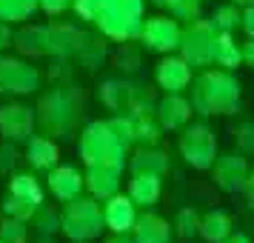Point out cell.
Instances as JSON below:
<instances>
[{"label": "cell", "instance_id": "6da1fadb", "mask_svg": "<svg viewBox=\"0 0 254 243\" xmlns=\"http://www.w3.org/2000/svg\"><path fill=\"white\" fill-rule=\"evenodd\" d=\"M243 97L240 81L229 69H203L191 81V109L203 117L237 115Z\"/></svg>", "mask_w": 254, "mask_h": 243}, {"label": "cell", "instance_id": "7a4b0ae2", "mask_svg": "<svg viewBox=\"0 0 254 243\" xmlns=\"http://www.w3.org/2000/svg\"><path fill=\"white\" fill-rule=\"evenodd\" d=\"M77 152H80V161L86 166H126L128 149L117 140L115 129L109 126V120H92L86 123L77 140Z\"/></svg>", "mask_w": 254, "mask_h": 243}, {"label": "cell", "instance_id": "3957f363", "mask_svg": "<svg viewBox=\"0 0 254 243\" xmlns=\"http://www.w3.org/2000/svg\"><path fill=\"white\" fill-rule=\"evenodd\" d=\"M94 26L115 43H131L143 29V0H106Z\"/></svg>", "mask_w": 254, "mask_h": 243}, {"label": "cell", "instance_id": "277c9868", "mask_svg": "<svg viewBox=\"0 0 254 243\" xmlns=\"http://www.w3.org/2000/svg\"><path fill=\"white\" fill-rule=\"evenodd\" d=\"M103 206L92 195H77L66 200L60 212V232L69 241H97L103 235Z\"/></svg>", "mask_w": 254, "mask_h": 243}, {"label": "cell", "instance_id": "5b68a950", "mask_svg": "<svg viewBox=\"0 0 254 243\" xmlns=\"http://www.w3.org/2000/svg\"><path fill=\"white\" fill-rule=\"evenodd\" d=\"M177 149H180V158L186 161V166H191L197 172H206V169H211V163L217 158V135L203 120H197V123L189 120L180 129Z\"/></svg>", "mask_w": 254, "mask_h": 243}, {"label": "cell", "instance_id": "8992f818", "mask_svg": "<svg viewBox=\"0 0 254 243\" xmlns=\"http://www.w3.org/2000/svg\"><path fill=\"white\" fill-rule=\"evenodd\" d=\"M35 112H37L35 117L43 123V129L55 138H71V132L77 126V117H80V109L74 103V97L63 89H55L52 94H46Z\"/></svg>", "mask_w": 254, "mask_h": 243}, {"label": "cell", "instance_id": "52a82bcc", "mask_svg": "<svg viewBox=\"0 0 254 243\" xmlns=\"http://www.w3.org/2000/svg\"><path fill=\"white\" fill-rule=\"evenodd\" d=\"M214 37H217V29L211 20H203L197 17L191 23H186L183 37H180V58L191 66V69H206L211 66V55H214Z\"/></svg>", "mask_w": 254, "mask_h": 243}, {"label": "cell", "instance_id": "ba28073f", "mask_svg": "<svg viewBox=\"0 0 254 243\" xmlns=\"http://www.w3.org/2000/svg\"><path fill=\"white\" fill-rule=\"evenodd\" d=\"M43 86V75L32 60L0 55V94H35Z\"/></svg>", "mask_w": 254, "mask_h": 243}, {"label": "cell", "instance_id": "9c48e42d", "mask_svg": "<svg viewBox=\"0 0 254 243\" xmlns=\"http://www.w3.org/2000/svg\"><path fill=\"white\" fill-rule=\"evenodd\" d=\"M180 37H183V26L174 20L172 14H154L143 20L140 29V46L154 55H174L180 49Z\"/></svg>", "mask_w": 254, "mask_h": 243}, {"label": "cell", "instance_id": "30bf717a", "mask_svg": "<svg viewBox=\"0 0 254 243\" xmlns=\"http://www.w3.org/2000/svg\"><path fill=\"white\" fill-rule=\"evenodd\" d=\"M249 174H252V163L246 161L243 152H226L217 155L211 163V180L220 192L226 195H237L243 192V186L249 183Z\"/></svg>", "mask_w": 254, "mask_h": 243}, {"label": "cell", "instance_id": "8fae6325", "mask_svg": "<svg viewBox=\"0 0 254 243\" xmlns=\"http://www.w3.org/2000/svg\"><path fill=\"white\" fill-rule=\"evenodd\" d=\"M35 109L23 103H6L0 106V138L9 143H26L35 132Z\"/></svg>", "mask_w": 254, "mask_h": 243}, {"label": "cell", "instance_id": "7c38bea8", "mask_svg": "<svg viewBox=\"0 0 254 243\" xmlns=\"http://www.w3.org/2000/svg\"><path fill=\"white\" fill-rule=\"evenodd\" d=\"M154 83L166 94L186 92L191 86V66L180 55H160L157 66H154Z\"/></svg>", "mask_w": 254, "mask_h": 243}, {"label": "cell", "instance_id": "4fadbf2b", "mask_svg": "<svg viewBox=\"0 0 254 243\" xmlns=\"http://www.w3.org/2000/svg\"><path fill=\"white\" fill-rule=\"evenodd\" d=\"M46 186L60 203H66V200H71V197H77L86 192V177H83V172L77 166L58 163V166H52L46 172Z\"/></svg>", "mask_w": 254, "mask_h": 243}, {"label": "cell", "instance_id": "5bb4252c", "mask_svg": "<svg viewBox=\"0 0 254 243\" xmlns=\"http://www.w3.org/2000/svg\"><path fill=\"white\" fill-rule=\"evenodd\" d=\"M137 206L134 200L123 192L106 197L103 200V223L109 232H117V235H131L134 229V220H137Z\"/></svg>", "mask_w": 254, "mask_h": 243}, {"label": "cell", "instance_id": "9a60e30c", "mask_svg": "<svg viewBox=\"0 0 254 243\" xmlns=\"http://www.w3.org/2000/svg\"><path fill=\"white\" fill-rule=\"evenodd\" d=\"M191 100L183 97V92L174 94H163L160 100L154 103V117L163 126V132H180V129L191 120Z\"/></svg>", "mask_w": 254, "mask_h": 243}, {"label": "cell", "instance_id": "2e32d148", "mask_svg": "<svg viewBox=\"0 0 254 243\" xmlns=\"http://www.w3.org/2000/svg\"><path fill=\"white\" fill-rule=\"evenodd\" d=\"M12 46L17 49L20 58L37 60L49 55V26L40 23H20V29L14 32Z\"/></svg>", "mask_w": 254, "mask_h": 243}, {"label": "cell", "instance_id": "e0dca14e", "mask_svg": "<svg viewBox=\"0 0 254 243\" xmlns=\"http://www.w3.org/2000/svg\"><path fill=\"white\" fill-rule=\"evenodd\" d=\"M172 223L166 218H160L157 212L143 209V215H137L134 229H131V241L134 243H172Z\"/></svg>", "mask_w": 254, "mask_h": 243}, {"label": "cell", "instance_id": "ac0fdd59", "mask_svg": "<svg viewBox=\"0 0 254 243\" xmlns=\"http://www.w3.org/2000/svg\"><path fill=\"white\" fill-rule=\"evenodd\" d=\"M86 192L97 200H106L120 192V177H123V169L120 166H86Z\"/></svg>", "mask_w": 254, "mask_h": 243}, {"label": "cell", "instance_id": "d6986e66", "mask_svg": "<svg viewBox=\"0 0 254 243\" xmlns=\"http://www.w3.org/2000/svg\"><path fill=\"white\" fill-rule=\"evenodd\" d=\"M137 94H140V89L134 86V83H128V81H106V83H100L97 97H100V103H103L109 112L126 115L128 109L134 106Z\"/></svg>", "mask_w": 254, "mask_h": 243}, {"label": "cell", "instance_id": "ffe728a7", "mask_svg": "<svg viewBox=\"0 0 254 243\" xmlns=\"http://www.w3.org/2000/svg\"><path fill=\"white\" fill-rule=\"evenodd\" d=\"M83 32L77 26H69V23H52L49 26V55L55 58H74L77 49L83 43Z\"/></svg>", "mask_w": 254, "mask_h": 243}, {"label": "cell", "instance_id": "44dd1931", "mask_svg": "<svg viewBox=\"0 0 254 243\" xmlns=\"http://www.w3.org/2000/svg\"><path fill=\"white\" fill-rule=\"evenodd\" d=\"M26 163L37 172H49L52 166L60 163V149L58 143L46 135H32L26 140Z\"/></svg>", "mask_w": 254, "mask_h": 243}, {"label": "cell", "instance_id": "7402d4cb", "mask_svg": "<svg viewBox=\"0 0 254 243\" xmlns=\"http://www.w3.org/2000/svg\"><path fill=\"white\" fill-rule=\"evenodd\" d=\"M126 166L131 174H157V177H163L169 172V155L157 146H140L126 161Z\"/></svg>", "mask_w": 254, "mask_h": 243}, {"label": "cell", "instance_id": "603a6c76", "mask_svg": "<svg viewBox=\"0 0 254 243\" xmlns=\"http://www.w3.org/2000/svg\"><path fill=\"white\" fill-rule=\"evenodd\" d=\"M160 180L163 177H157V174H131L126 195L134 200V206L137 209L157 206V200H160V195H163V183Z\"/></svg>", "mask_w": 254, "mask_h": 243}, {"label": "cell", "instance_id": "cb8c5ba5", "mask_svg": "<svg viewBox=\"0 0 254 243\" xmlns=\"http://www.w3.org/2000/svg\"><path fill=\"white\" fill-rule=\"evenodd\" d=\"M234 232V220L226 209H211L206 215H200V229L197 235L206 243H223Z\"/></svg>", "mask_w": 254, "mask_h": 243}, {"label": "cell", "instance_id": "d4e9b609", "mask_svg": "<svg viewBox=\"0 0 254 243\" xmlns=\"http://www.w3.org/2000/svg\"><path fill=\"white\" fill-rule=\"evenodd\" d=\"M211 63L217 69H240L243 66V52H240V43L234 40L231 32H217L214 37V55H211Z\"/></svg>", "mask_w": 254, "mask_h": 243}, {"label": "cell", "instance_id": "484cf974", "mask_svg": "<svg viewBox=\"0 0 254 243\" xmlns=\"http://www.w3.org/2000/svg\"><path fill=\"white\" fill-rule=\"evenodd\" d=\"M131 115V126H134V143L137 146H157L163 138V126L157 123L154 115H140V112H126Z\"/></svg>", "mask_w": 254, "mask_h": 243}, {"label": "cell", "instance_id": "4316f807", "mask_svg": "<svg viewBox=\"0 0 254 243\" xmlns=\"http://www.w3.org/2000/svg\"><path fill=\"white\" fill-rule=\"evenodd\" d=\"M9 192L17 197H23V200H32V203H43L46 200V195H43V186H40V180H37L32 172H14L12 177H9Z\"/></svg>", "mask_w": 254, "mask_h": 243}, {"label": "cell", "instance_id": "83f0119b", "mask_svg": "<svg viewBox=\"0 0 254 243\" xmlns=\"http://www.w3.org/2000/svg\"><path fill=\"white\" fill-rule=\"evenodd\" d=\"M37 12V0H0V20L6 23H26Z\"/></svg>", "mask_w": 254, "mask_h": 243}, {"label": "cell", "instance_id": "f1b7e54d", "mask_svg": "<svg viewBox=\"0 0 254 243\" xmlns=\"http://www.w3.org/2000/svg\"><path fill=\"white\" fill-rule=\"evenodd\" d=\"M29 223H32V229H35L37 235H52V238H55L60 232V212L43 200V203L35 209V215H32Z\"/></svg>", "mask_w": 254, "mask_h": 243}, {"label": "cell", "instance_id": "f546056e", "mask_svg": "<svg viewBox=\"0 0 254 243\" xmlns=\"http://www.w3.org/2000/svg\"><path fill=\"white\" fill-rule=\"evenodd\" d=\"M172 229L177 238H183V241H191L197 238V229H200V212L194 206H186L177 212V218H174Z\"/></svg>", "mask_w": 254, "mask_h": 243}, {"label": "cell", "instance_id": "4dcf8cb0", "mask_svg": "<svg viewBox=\"0 0 254 243\" xmlns=\"http://www.w3.org/2000/svg\"><path fill=\"white\" fill-rule=\"evenodd\" d=\"M74 58L80 60L83 66H89V69H94V66H100L106 60V43L100 40V37H83L80 49H77V55Z\"/></svg>", "mask_w": 254, "mask_h": 243}, {"label": "cell", "instance_id": "1f68e13d", "mask_svg": "<svg viewBox=\"0 0 254 243\" xmlns=\"http://www.w3.org/2000/svg\"><path fill=\"white\" fill-rule=\"evenodd\" d=\"M163 6L180 23H191L203 14V0H163Z\"/></svg>", "mask_w": 254, "mask_h": 243}, {"label": "cell", "instance_id": "d6a6232c", "mask_svg": "<svg viewBox=\"0 0 254 243\" xmlns=\"http://www.w3.org/2000/svg\"><path fill=\"white\" fill-rule=\"evenodd\" d=\"M35 209H37V203H32V200H23V197L12 195V192H6V195H3V200H0V212H3L6 218L32 220Z\"/></svg>", "mask_w": 254, "mask_h": 243}, {"label": "cell", "instance_id": "836d02e7", "mask_svg": "<svg viewBox=\"0 0 254 243\" xmlns=\"http://www.w3.org/2000/svg\"><path fill=\"white\" fill-rule=\"evenodd\" d=\"M32 232H29V220L17 218H0V241L3 243H29Z\"/></svg>", "mask_w": 254, "mask_h": 243}, {"label": "cell", "instance_id": "e575fe53", "mask_svg": "<svg viewBox=\"0 0 254 243\" xmlns=\"http://www.w3.org/2000/svg\"><path fill=\"white\" fill-rule=\"evenodd\" d=\"M240 14H243L240 6H234V3H223V6L214 9V14H211L208 20L214 23L217 32H234V29L240 26Z\"/></svg>", "mask_w": 254, "mask_h": 243}, {"label": "cell", "instance_id": "d590c367", "mask_svg": "<svg viewBox=\"0 0 254 243\" xmlns=\"http://www.w3.org/2000/svg\"><path fill=\"white\" fill-rule=\"evenodd\" d=\"M109 126L115 129L117 140L123 143V146H134V126H131V115H115L109 117Z\"/></svg>", "mask_w": 254, "mask_h": 243}, {"label": "cell", "instance_id": "8d00e7d4", "mask_svg": "<svg viewBox=\"0 0 254 243\" xmlns=\"http://www.w3.org/2000/svg\"><path fill=\"white\" fill-rule=\"evenodd\" d=\"M106 0H71V9H74V14L80 17V20H89V23H94V17H97V12L103 9Z\"/></svg>", "mask_w": 254, "mask_h": 243}, {"label": "cell", "instance_id": "74e56055", "mask_svg": "<svg viewBox=\"0 0 254 243\" xmlns=\"http://www.w3.org/2000/svg\"><path fill=\"white\" fill-rule=\"evenodd\" d=\"M234 140H237V149L243 155H252L254 152V123H240L234 129Z\"/></svg>", "mask_w": 254, "mask_h": 243}, {"label": "cell", "instance_id": "f35d334b", "mask_svg": "<svg viewBox=\"0 0 254 243\" xmlns=\"http://www.w3.org/2000/svg\"><path fill=\"white\" fill-rule=\"evenodd\" d=\"M37 9H43L49 17H60L71 9V0H37Z\"/></svg>", "mask_w": 254, "mask_h": 243}, {"label": "cell", "instance_id": "ab89813d", "mask_svg": "<svg viewBox=\"0 0 254 243\" xmlns=\"http://www.w3.org/2000/svg\"><path fill=\"white\" fill-rule=\"evenodd\" d=\"M14 161H17V152H14V143H9V140H3V146H0V174L12 172V169H14Z\"/></svg>", "mask_w": 254, "mask_h": 243}, {"label": "cell", "instance_id": "60d3db41", "mask_svg": "<svg viewBox=\"0 0 254 243\" xmlns=\"http://www.w3.org/2000/svg\"><path fill=\"white\" fill-rule=\"evenodd\" d=\"M240 29L246 32V37H254V6H246V9H243Z\"/></svg>", "mask_w": 254, "mask_h": 243}, {"label": "cell", "instance_id": "b9f144b4", "mask_svg": "<svg viewBox=\"0 0 254 243\" xmlns=\"http://www.w3.org/2000/svg\"><path fill=\"white\" fill-rule=\"evenodd\" d=\"M12 40H14L12 23H6V20H0V52H6V49L12 46Z\"/></svg>", "mask_w": 254, "mask_h": 243}, {"label": "cell", "instance_id": "7bdbcfd3", "mask_svg": "<svg viewBox=\"0 0 254 243\" xmlns=\"http://www.w3.org/2000/svg\"><path fill=\"white\" fill-rule=\"evenodd\" d=\"M240 52H243V66L254 69V37H246V43H240Z\"/></svg>", "mask_w": 254, "mask_h": 243}, {"label": "cell", "instance_id": "ee69618b", "mask_svg": "<svg viewBox=\"0 0 254 243\" xmlns=\"http://www.w3.org/2000/svg\"><path fill=\"white\" fill-rule=\"evenodd\" d=\"M243 197H246V203H249V209H254V180L249 177V183L243 186V192H240Z\"/></svg>", "mask_w": 254, "mask_h": 243}, {"label": "cell", "instance_id": "f6af8a7d", "mask_svg": "<svg viewBox=\"0 0 254 243\" xmlns=\"http://www.w3.org/2000/svg\"><path fill=\"white\" fill-rule=\"evenodd\" d=\"M223 243H254V241L246 235V232H231V235H229Z\"/></svg>", "mask_w": 254, "mask_h": 243}, {"label": "cell", "instance_id": "bcb514c9", "mask_svg": "<svg viewBox=\"0 0 254 243\" xmlns=\"http://www.w3.org/2000/svg\"><path fill=\"white\" fill-rule=\"evenodd\" d=\"M103 243H134V241H131V235H117V232H112Z\"/></svg>", "mask_w": 254, "mask_h": 243}, {"label": "cell", "instance_id": "7dc6e473", "mask_svg": "<svg viewBox=\"0 0 254 243\" xmlns=\"http://www.w3.org/2000/svg\"><path fill=\"white\" fill-rule=\"evenodd\" d=\"M229 3H234V6H240V9H246V6H254V0H229Z\"/></svg>", "mask_w": 254, "mask_h": 243}, {"label": "cell", "instance_id": "c3c4849f", "mask_svg": "<svg viewBox=\"0 0 254 243\" xmlns=\"http://www.w3.org/2000/svg\"><path fill=\"white\" fill-rule=\"evenodd\" d=\"M35 243H55V238H52V235H40Z\"/></svg>", "mask_w": 254, "mask_h": 243}, {"label": "cell", "instance_id": "681fc988", "mask_svg": "<svg viewBox=\"0 0 254 243\" xmlns=\"http://www.w3.org/2000/svg\"><path fill=\"white\" fill-rule=\"evenodd\" d=\"M151 3H154V6H163V0H151Z\"/></svg>", "mask_w": 254, "mask_h": 243}, {"label": "cell", "instance_id": "f907efd6", "mask_svg": "<svg viewBox=\"0 0 254 243\" xmlns=\"http://www.w3.org/2000/svg\"><path fill=\"white\" fill-rule=\"evenodd\" d=\"M71 243H92V241H71Z\"/></svg>", "mask_w": 254, "mask_h": 243}, {"label": "cell", "instance_id": "816d5d0a", "mask_svg": "<svg viewBox=\"0 0 254 243\" xmlns=\"http://www.w3.org/2000/svg\"><path fill=\"white\" fill-rule=\"evenodd\" d=\"M249 177H252V180H254V166H252V174H249Z\"/></svg>", "mask_w": 254, "mask_h": 243}, {"label": "cell", "instance_id": "f5cc1de1", "mask_svg": "<svg viewBox=\"0 0 254 243\" xmlns=\"http://www.w3.org/2000/svg\"><path fill=\"white\" fill-rule=\"evenodd\" d=\"M0 218H3V212H0Z\"/></svg>", "mask_w": 254, "mask_h": 243}, {"label": "cell", "instance_id": "db71d44e", "mask_svg": "<svg viewBox=\"0 0 254 243\" xmlns=\"http://www.w3.org/2000/svg\"><path fill=\"white\" fill-rule=\"evenodd\" d=\"M0 243H3V241H0Z\"/></svg>", "mask_w": 254, "mask_h": 243}]
</instances>
